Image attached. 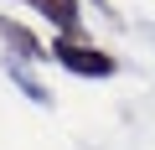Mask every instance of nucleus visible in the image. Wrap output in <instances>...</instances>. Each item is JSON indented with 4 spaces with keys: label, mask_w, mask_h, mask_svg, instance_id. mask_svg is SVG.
Wrapping results in <instances>:
<instances>
[{
    "label": "nucleus",
    "mask_w": 155,
    "mask_h": 150,
    "mask_svg": "<svg viewBox=\"0 0 155 150\" xmlns=\"http://www.w3.org/2000/svg\"><path fill=\"white\" fill-rule=\"evenodd\" d=\"M52 57H57L62 72H72V78H114V72H119V57L114 52H104V47H93L83 36H62V31L52 42Z\"/></svg>",
    "instance_id": "f257e3e1"
},
{
    "label": "nucleus",
    "mask_w": 155,
    "mask_h": 150,
    "mask_svg": "<svg viewBox=\"0 0 155 150\" xmlns=\"http://www.w3.org/2000/svg\"><path fill=\"white\" fill-rule=\"evenodd\" d=\"M16 5H26V11L47 16L62 36H83V11H78V0H16Z\"/></svg>",
    "instance_id": "f03ea898"
},
{
    "label": "nucleus",
    "mask_w": 155,
    "mask_h": 150,
    "mask_svg": "<svg viewBox=\"0 0 155 150\" xmlns=\"http://www.w3.org/2000/svg\"><path fill=\"white\" fill-rule=\"evenodd\" d=\"M0 42H5L16 57H26V62L52 57V47H41V42H36V31H31V26H21V21H11V16H0Z\"/></svg>",
    "instance_id": "7ed1b4c3"
},
{
    "label": "nucleus",
    "mask_w": 155,
    "mask_h": 150,
    "mask_svg": "<svg viewBox=\"0 0 155 150\" xmlns=\"http://www.w3.org/2000/svg\"><path fill=\"white\" fill-rule=\"evenodd\" d=\"M5 72H11V83H16V88H21V93H26V98H31V104H41V109H52V93H47V88H41V83H36V78H31V72H26V67H21V62H11V67H5Z\"/></svg>",
    "instance_id": "20e7f679"
}]
</instances>
